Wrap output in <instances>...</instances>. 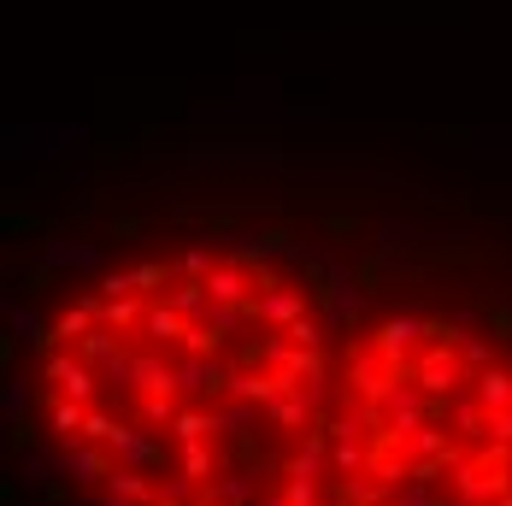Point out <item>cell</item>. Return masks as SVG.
I'll use <instances>...</instances> for the list:
<instances>
[{"label": "cell", "instance_id": "6da1fadb", "mask_svg": "<svg viewBox=\"0 0 512 506\" xmlns=\"http://www.w3.org/2000/svg\"><path fill=\"white\" fill-rule=\"evenodd\" d=\"M412 383L424 389V395H436V401H448V395H460L465 383H471V371H465L460 348H424V354L412 359Z\"/></svg>", "mask_w": 512, "mask_h": 506}, {"label": "cell", "instance_id": "7a4b0ae2", "mask_svg": "<svg viewBox=\"0 0 512 506\" xmlns=\"http://www.w3.org/2000/svg\"><path fill=\"white\" fill-rule=\"evenodd\" d=\"M42 377L53 383V395H71V401H89V406H95V389L106 383L77 348H53V354L42 359Z\"/></svg>", "mask_w": 512, "mask_h": 506}, {"label": "cell", "instance_id": "3957f363", "mask_svg": "<svg viewBox=\"0 0 512 506\" xmlns=\"http://www.w3.org/2000/svg\"><path fill=\"white\" fill-rule=\"evenodd\" d=\"M401 377H412V371H407V365H395L389 354H377V348H365V354L348 359V383H354L348 395H359V401H377V406H383V395H389Z\"/></svg>", "mask_w": 512, "mask_h": 506}, {"label": "cell", "instance_id": "277c9868", "mask_svg": "<svg viewBox=\"0 0 512 506\" xmlns=\"http://www.w3.org/2000/svg\"><path fill=\"white\" fill-rule=\"evenodd\" d=\"M424 418H430V395H424V389H418L412 377H401V383H395V389L383 395V430L407 442V436L418 430V424H424Z\"/></svg>", "mask_w": 512, "mask_h": 506}, {"label": "cell", "instance_id": "5b68a950", "mask_svg": "<svg viewBox=\"0 0 512 506\" xmlns=\"http://www.w3.org/2000/svg\"><path fill=\"white\" fill-rule=\"evenodd\" d=\"M59 459H65V477L71 483H83V489H106V477L118 471V454L106 448V442H71V448H59Z\"/></svg>", "mask_w": 512, "mask_h": 506}, {"label": "cell", "instance_id": "8992f818", "mask_svg": "<svg viewBox=\"0 0 512 506\" xmlns=\"http://www.w3.org/2000/svg\"><path fill=\"white\" fill-rule=\"evenodd\" d=\"M424 336H430V318L401 312V318H383V324H377L371 348H377V354H389L395 365H407V371H412V354H418V342H424Z\"/></svg>", "mask_w": 512, "mask_h": 506}, {"label": "cell", "instance_id": "52a82bcc", "mask_svg": "<svg viewBox=\"0 0 512 506\" xmlns=\"http://www.w3.org/2000/svg\"><path fill=\"white\" fill-rule=\"evenodd\" d=\"M177 395H230V371L212 354H183L177 348Z\"/></svg>", "mask_w": 512, "mask_h": 506}, {"label": "cell", "instance_id": "ba28073f", "mask_svg": "<svg viewBox=\"0 0 512 506\" xmlns=\"http://www.w3.org/2000/svg\"><path fill=\"white\" fill-rule=\"evenodd\" d=\"M289 383H295V377L277 371V365H236V371H230V395H236V401H254V406H271Z\"/></svg>", "mask_w": 512, "mask_h": 506}, {"label": "cell", "instance_id": "9c48e42d", "mask_svg": "<svg viewBox=\"0 0 512 506\" xmlns=\"http://www.w3.org/2000/svg\"><path fill=\"white\" fill-rule=\"evenodd\" d=\"M248 312H254L259 324H271V330H289V324L307 312V289H289V283H277V289L254 295V301H248Z\"/></svg>", "mask_w": 512, "mask_h": 506}, {"label": "cell", "instance_id": "30bf717a", "mask_svg": "<svg viewBox=\"0 0 512 506\" xmlns=\"http://www.w3.org/2000/svg\"><path fill=\"white\" fill-rule=\"evenodd\" d=\"M106 448L118 454V465H142V471H154V465H165V448H159L154 436H148V424H118Z\"/></svg>", "mask_w": 512, "mask_h": 506}, {"label": "cell", "instance_id": "8fae6325", "mask_svg": "<svg viewBox=\"0 0 512 506\" xmlns=\"http://www.w3.org/2000/svg\"><path fill=\"white\" fill-rule=\"evenodd\" d=\"M189 324H195V318H183L171 301H159V306H148V324H142V336H136V342H148V348H183Z\"/></svg>", "mask_w": 512, "mask_h": 506}, {"label": "cell", "instance_id": "7c38bea8", "mask_svg": "<svg viewBox=\"0 0 512 506\" xmlns=\"http://www.w3.org/2000/svg\"><path fill=\"white\" fill-rule=\"evenodd\" d=\"M83 424H89V401H71V395H53L48 406V436L59 448H71V442H83Z\"/></svg>", "mask_w": 512, "mask_h": 506}, {"label": "cell", "instance_id": "4fadbf2b", "mask_svg": "<svg viewBox=\"0 0 512 506\" xmlns=\"http://www.w3.org/2000/svg\"><path fill=\"white\" fill-rule=\"evenodd\" d=\"M312 412H318V406L307 401V389H295V383H289L277 401L265 406V424H271V430H307Z\"/></svg>", "mask_w": 512, "mask_h": 506}, {"label": "cell", "instance_id": "5bb4252c", "mask_svg": "<svg viewBox=\"0 0 512 506\" xmlns=\"http://www.w3.org/2000/svg\"><path fill=\"white\" fill-rule=\"evenodd\" d=\"M101 324H112L118 336H142V324H148V295H112V301H101Z\"/></svg>", "mask_w": 512, "mask_h": 506}, {"label": "cell", "instance_id": "9a60e30c", "mask_svg": "<svg viewBox=\"0 0 512 506\" xmlns=\"http://www.w3.org/2000/svg\"><path fill=\"white\" fill-rule=\"evenodd\" d=\"M407 454L412 459H465L460 448H454V436L442 430V418H424L418 430L407 436Z\"/></svg>", "mask_w": 512, "mask_h": 506}, {"label": "cell", "instance_id": "2e32d148", "mask_svg": "<svg viewBox=\"0 0 512 506\" xmlns=\"http://www.w3.org/2000/svg\"><path fill=\"white\" fill-rule=\"evenodd\" d=\"M324 424L318 430H307V448H295V454H283L277 465H283V477H324V465H330V454H324Z\"/></svg>", "mask_w": 512, "mask_h": 506}, {"label": "cell", "instance_id": "e0dca14e", "mask_svg": "<svg viewBox=\"0 0 512 506\" xmlns=\"http://www.w3.org/2000/svg\"><path fill=\"white\" fill-rule=\"evenodd\" d=\"M471 389H477V401L489 406V412H501V406H512V371L483 365V371H471Z\"/></svg>", "mask_w": 512, "mask_h": 506}, {"label": "cell", "instance_id": "ac0fdd59", "mask_svg": "<svg viewBox=\"0 0 512 506\" xmlns=\"http://www.w3.org/2000/svg\"><path fill=\"white\" fill-rule=\"evenodd\" d=\"M454 424H460L465 442H483L489 436V406L477 401V389H465V395H454V412H448Z\"/></svg>", "mask_w": 512, "mask_h": 506}, {"label": "cell", "instance_id": "d6986e66", "mask_svg": "<svg viewBox=\"0 0 512 506\" xmlns=\"http://www.w3.org/2000/svg\"><path fill=\"white\" fill-rule=\"evenodd\" d=\"M165 301L177 306L183 318H206V306H212V289H206V277H177V289H171Z\"/></svg>", "mask_w": 512, "mask_h": 506}, {"label": "cell", "instance_id": "ffe728a7", "mask_svg": "<svg viewBox=\"0 0 512 506\" xmlns=\"http://www.w3.org/2000/svg\"><path fill=\"white\" fill-rule=\"evenodd\" d=\"M212 430H218V418L201 412V406H177V418H171V436L177 442H206Z\"/></svg>", "mask_w": 512, "mask_h": 506}, {"label": "cell", "instance_id": "44dd1931", "mask_svg": "<svg viewBox=\"0 0 512 506\" xmlns=\"http://www.w3.org/2000/svg\"><path fill=\"white\" fill-rule=\"evenodd\" d=\"M330 471H336V477H359V471H371V448H365L359 436L336 442V448H330Z\"/></svg>", "mask_w": 512, "mask_h": 506}, {"label": "cell", "instance_id": "7402d4cb", "mask_svg": "<svg viewBox=\"0 0 512 506\" xmlns=\"http://www.w3.org/2000/svg\"><path fill=\"white\" fill-rule=\"evenodd\" d=\"M389 506H448V501L436 495V483H418V477H407V483H395V489H389Z\"/></svg>", "mask_w": 512, "mask_h": 506}, {"label": "cell", "instance_id": "603a6c76", "mask_svg": "<svg viewBox=\"0 0 512 506\" xmlns=\"http://www.w3.org/2000/svg\"><path fill=\"white\" fill-rule=\"evenodd\" d=\"M177 471H189L195 483H212V454H206V442H183V454H177Z\"/></svg>", "mask_w": 512, "mask_h": 506}, {"label": "cell", "instance_id": "cb8c5ba5", "mask_svg": "<svg viewBox=\"0 0 512 506\" xmlns=\"http://www.w3.org/2000/svg\"><path fill=\"white\" fill-rule=\"evenodd\" d=\"M212 489H218V501H230V506H254V483H248L242 471H224Z\"/></svg>", "mask_w": 512, "mask_h": 506}, {"label": "cell", "instance_id": "d4e9b609", "mask_svg": "<svg viewBox=\"0 0 512 506\" xmlns=\"http://www.w3.org/2000/svg\"><path fill=\"white\" fill-rule=\"evenodd\" d=\"M136 418H142L148 430H159V424H171V418H177V401H171V395H142Z\"/></svg>", "mask_w": 512, "mask_h": 506}, {"label": "cell", "instance_id": "484cf974", "mask_svg": "<svg viewBox=\"0 0 512 506\" xmlns=\"http://www.w3.org/2000/svg\"><path fill=\"white\" fill-rule=\"evenodd\" d=\"M171 277H177V265H159V259L136 265V295H159V289H165Z\"/></svg>", "mask_w": 512, "mask_h": 506}, {"label": "cell", "instance_id": "4316f807", "mask_svg": "<svg viewBox=\"0 0 512 506\" xmlns=\"http://www.w3.org/2000/svg\"><path fill=\"white\" fill-rule=\"evenodd\" d=\"M212 265H218V259H212V248H189L183 253V259H177V277H212Z\"/></svg>", "mask_w": 512, "mask_h": 506}, {"label": "cell", "instance_id": "83f0119b", "mask_svg": "<svg viewBox=\"0 0 512 506\" xmlns=\"http://www.w3.org/2000/svg\"><path fill=\"white\" fill-rule=\"evenodd\" d=\"M283 489H289V501H295V506H324L318 477H283Z\"/></svg>", "mask_w": 512, "mask_h": 506}, {"label": "cell", "instance_id": "f1b7e54d", "mask_svg": "<svg viewBox=\"0 0 512 506\" xmlns=\"http://www.w3.org/2000/svg\"><path fill=\"white\" fill-rule=\"evenodd\" d=\"M283 336H289V342H301V348H324V324H318V318H307V312H301Z\"/></svg>", "mask_w": 512, "mask_h": 506}, {"label": "cell", "instance_id": "f546056e", "mask_svg": "<svg viewBox=\"0 0 512 506\" xmlns=\"http://www.w3.org/2000/svg\"><path fill=\"white\" fill-rule=\"evenodd\" d=\"M48 265H101V253H95V248H65V242H53V248H48Z\"/></svg>", "mask_w": 512, "mask_h": 506}, {"label": "cell", "instance_id": "4dcf8cb0", "mask_svg": "<svg viewBox=\"0 0 512 506\" xmlns=\"http://www.w3.org/2000/svg\"><path fill=\"white\" fill-rule=\"evenodd\" d=\"M6 312H12V330H18L24 342H48V330H42V318H36V312H18L12 301H6Z\"/></svg>", "mask_w": 512, "mask_h": 506}, {"label": "cell", "instance_id": "1f68e13d", "mask_svg": "<svg viewBox=\"0 0 512 506\" xmlns=\"http://www.w3.org/2000/svg\"><path fill=\"white\" fill-rule=\"evenodd\" d=\"M460 359H465V371H483V365H495V359H489V342H477V336H460Z\"/></svg>", "mask_w": 512, "mask_h": 506}, {"label": "cell", "instance_id": "d6a6232c", "mask_svg": "<svg viewBox=\"0 0 512 506\" xmlns=\"http://www.w3.org/2000/svg\"><path fill=\"white\" fill-rule=\"evenodd\" d=\"M112 295H136V271H106L101 277V301H112Z\"/></svg>", "mask_w": 512, "mask_h": 506}, {"label": "cell", "instance_id": "836d02e7", "mask_svg": "<svg viewBox=\"0 0 512 506\" xmlns=\"http://www.w3.org/2000/svg\"><path fill=\"white\" fill-rule=\"evenodd\" d=\"M112 430H118V418H106L101 406H89V424H83V436H89V442H112Z\"/></svg>", "mask_w": 512, "mask_h": 506}, {"label": "cell", "instance_id": "e575fe53", "mask_svg": "<svg viewBox=\"0 0 512 506\" xmlns=\"http://www.w3.org/2000/svg\"><path fill=\"white\" fill-rule=\"evenodd\" d=\"M483 442H507V448H512V406L489 412V436H483Z\"/></svg>", "mask_w": 512, "mask_h": 506}, {"label": "cell", "instance_id": "d590c367", "mask_svg": "<svg viewBox=\"0 0 512 506\" xmlns=\"http://www.w3.org/2000/svg\"><path fill=\"white\" fill-rule=\"evenodd\" d=\"M101 506H148V501H130V495H112V489H106V501Z\"/></svg>", "mask_w": 512, "mask_h": 506}, {"label": "cell", "instance_id": "8d00e7d4", "mask_svg": "<svg viewBox=\"0 0 512 506\" xmlns=\"http://www.w3.org/2000/svg\"><path fill=\"white\" fill-rule=\"evenodd\" d=\"M195 506H230V501H218V489L206 483V489H201V501H195Z\"/></svg>", "mask_w": 512, "mask_h": 506}, {"label": "cell", "instance_id": "74e56055", "mask_svg": "<svg viewBox=\"0 0 512 506\" xmlns=\"http://www.w3.org/2000/svg\"><path fill=\"white\" fill-rule=\"evenodd\" d=\"M259 506H295V501H289V489H277V495H265Z\"/></svg>", "mask_w": 512, "mask_h": 506}, {"label": "cell", "instance_id": "f35d334b", "mask_svg": "<svg viewBox=\"0 0 512 506\" xmlns=\"http://www.w3.org/2000/svg\"><path fill=\"white\" fill-rule=\"evenodd\" d=\"M495 506H512V489H507V495H501V501H495Z\"/></svg>", "mask_w": 512, "mask_h": 506}, {"label": "cell", "instance_id": "ab89813d", "mask_svg": "<svg viewBox=\"0 0 512 506\" xmlns=\"http://www.w3.org/2000/svg\"><path fill=\"white\" fill-rule=\"evenodd\" d=\"M159 506H171V501H159Z\"/></svg>", "mask_w": 512, "mask_h": 506}]
</instances>
